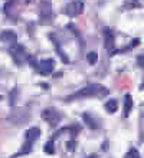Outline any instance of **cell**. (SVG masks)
Instances as JSON below:
<instances>
[{
	"label": "cell",
	"instance_id": "6da1fadb",
	"mask_svg": "<svg viewBox=\"0 0 144 158\" xmlns=\"http://www.w3.org/2000/svg\"><path fill=\"white\" fill-rule=\"evenodd\" d=\"M110 94L105 86L99 85V83H91V85H86L82 89H79L78 92H75L74 95H71L66 98V101H74V99H79V98H103V96H107Z\"/></svg>",
	"mask_w": 144,
	"mask_h": 158
},
{
	"label": "cell",
	"instance_id": "7a4b0ae2",
	"mask_svg": "<svg viewBox=\"0 0 144 158\" xmlns=\"http://www.w3.org/2000/svg\"><path fill=\"white\" fill-rule=\"evenodd\" d=\"M10 56H12V59L15 60V63L16 65H23V62H25L26 59H29L28 56H26V50L25 48H23V45H20V43H15V45L10 46Z\"/></svg>",
	"mask_w": 144,
	"mask_h": 158
},
{
	"label": "cell",
	"instance_id": "3957f363",
	"mask_svg": "<svg viewBox=\"0 0 144 158\" xmlns=\"http://www.w3.org/2000/svg\"><path fill=\"white\" fill-rule=\"evenodd\" d=\"M84 7H85V4H84V2H81V0L71 2V3H68L65 6V15L69 17H76V16H79V15H82Z\"/></svg>",
	"mask_w": 144,
	"mask_h": 158
},
{
	"label": "cell",
	"instance_id": "277c9868",
	"mask_svg": "<svg viewBox=\"0 0 144 158\" xmlns=\"http://www.w3.org/2000/svg\"><path fill=\"white\" fill-rule=\"evenodd\" d=\"M42 118H43V119H45L50 127H56V125L61 122V119H62L61 114L58 112V111H55V109H52V108L45 109V111L42 112Z\"/></svg>",
	"mask_w": 144,
	"mask_h": 158
},
{
	"label": "cell",
	"instance_id": "5b68a950",
	"mask_svg": "<svg viewBox=\"0 0 144 158\" xmlns=\"http://www.w3.org/2000/svg\"><path fill=\"white\" fill-rule=\"evenodd\" d=\"M103 35H104V45H105V49L110 52L111 55H114V42H115V38H114V33L110 27H105L103 30Z\"/></svg>",
	"mask_w": 144,
	"mask_h": 158
},
{
	"label": "cell",
	"instance_id": "8992f818",
	"mask_svg": "<svg viewBox=\"0 0 144 158\" xmlns=\"http://www.w3.org/2000/svg\"><path fill=\"white\" fill-rule=\"evenodd\" d=\"M39 72H41V75H43V76H48V75H50L52 72H54V69H55V60L54 59H42L41 62H39Z\"/></svg>",
	"mask_w": 144,
	"mask_h": 158
},
{
	"label": "cell",
	"instance_id": "52a82bcc",
	"mask_svg": "<svg viewBox=\"0 0 144 158\" xmlns=\"http://www.w3.org/2000/svg\"><path fill=\"white\" fill-rule=\"evenodd\" d=\"M0 40L12 46V45H15V43H16L17 35L15 33L13 30H3V32L0 33Z\"/></svg>",
	"mask_w": 144,
	"mask_h": 158
},
{
	"label": "cell",
	"instance_id": "ba28073f",
	"mask_svg": "<svg viewBox=\"0 0 144 158\" xmlns=\"http://www.w3.org/2000/svg\"><path fill=\"white\" fill-rule=\"evenodd\" d=\"M39 137H41V129L37 128V127H32V128H29L25 132L26 141H29V142H35Z\"/></svg>",
	"mask_w": 144,
	"mask_h": 158
},
{
	"label": "cell",
	"instance_id": "9c48e42d",
	"mask_svg": "<svg viewBox=\"0 0 144 158\" xmlns=\"http://www.w3.org/2000/svg\"><path fill=\"white\" fill-rule=\"evenodd\" d=\"M131 108H133V98L130 94H127L125 98H124V117H128V115H130Z\"/></svg>",
	"mask_w": 144,
	"mask_h": 158
},
{
	"label": "cell",
	"instance_id": "30bf717a",
	"mask_svg": "<svg viewBox=\"0 0 144 158\" xmlns=\"http://www.w3.org/2000/svg\"><path fill=\"white\" fill-rule=\"evenodd\" d=\"M104 108H105L107 112L114 114V112H117V109H118V102H117V99H108L107 102H105V105H104Z\"/></svg>",
	"mask_w": 144,
	"mask_h": 158
},
{
	"label": "cell",
	"instance_id": "8fae6325",
	"mask_svg": "<svg viewBox=\"0 0 144 158\" xmlns=\"http://www.w3.org/2000/svg\"><path fill=\"white\" fill-rule=\"evenodd\" d=\"M82 119L85 121L86 125H88L89 128H92V129H97V128H98V124H97V121H95L94 118H91L89 114H84V115H82Z\"/></svg>",
	"mask_w": 144,
	"mask_h": 158
},
{
	"label": "cell",
	"instance_id": "7c38bea8",
	"mask_svg": "<svg viewBox=\"0 0 144 158\" xmlns=\"http://www.w3.org/2000/svg\"><path fill=\"white\" fill-rule=\"evenodd\" d=\"M45 15H46V20L50 19V16H52V12H50V4L48 3V6H46V9H45V4H43V2H42V4H41V17L42 19H45Z\"/></svg>",
	"mask_w": 144,
	"mask_h": 158
},
{
	"label": "cell",
	"instance_id": "4fadbf2b",
	"mask_svg": "<svg viewBox=\"0 0 144 158\" xmlns=\"http://www.w3.org/2000/svg\"><path fill=\"white\" fill-rule=\"evenodd\" d=\"M86 60H88L89 65H95V63L98 62V55H97V52H89V53L86 55Z\"/></svg>",
	"mask_w": 144,
	"mask_h": 158
},
{
	"label": "cell",
	"instance_id": "5bb4252c",
	"mask_svg": "<svg viewBox=\"0 0 144 158\" xmlns=\"http://www.w3.org/2000/svg\"><path fill=\"white\" fill-rule=\"evenodd\" d=\"M54 141H48L45 144V145H43V151H45L46 154H49V155H52L55 152V148H54Z\"/></svg>",
	"mask_w": 144,
	"mask_h": 158
},
{
	"label": "cell",
	"instance_id": "9a60e30c",
	"mask_svg": "<svg viewBox=\"0 0 144 158\" xmlns=\"http://www.w3.org/2000/svg\"><path fill=\"white\" fill-rule=\"evenodd\" d=\"M55 48H56V52H58V53H59V56H61L62 62H63V63H68V62H69V59L66 58V53H65V52H62V49H61V48H59V45H58V43H56V45H55Z\"/></svg>",
	"mask_w": 144,
	"mask_h": 158
},
{
	"label": "cell",
	"instance_id": "2e32d148",
	"mask_svg": "<svg viewBox=\"0 0 144 158\" xmlns=\"http://www.w3.org/2000/svg\"><path fill=\"white\" fill-rule=\"evenodd\" d=\"M124 158H141V155L138 154V151H137L136 148H131V150L125 154V157Z\"/></svg>",
	"mask_w": 144,
	"mask_h": 158
},
{
	"label": "cell",
	"instance_id": "e0dca14e",
	"mask_svg": "<svg viewBox=\"0 0 144 158\" xmlns=\"http://www.w3.org/2000/svg\"><path fill=\"white\" fill-rule=\"evenodd\" d=\"M75 145H76V142H75V141L66 142V150H68V151H74V150H75V148H74Z\"/></svg>",
	"mask_w": 144,
	"mask_h": 158
},
{
	"label": "cell",
	"instance_id": "ac0fdd59",
	"mask_svg": "<svg viewBox=\"0 0 144 158\" xmlns=\"http://www.w3.org/2000/svg\"><path fill=\"white\" fill-rule=\"evenodd\" d=\"M137 63H138L140 68H144V55H140V56L137 58Z\"/></svg>",
	"mask_w": 144,
	"mask_h": 158
},
{
	"label": "cell",
	"instance_id": "d6986e66",
	"mask_svg": "<svg viewBox=\"0 0 144 158\" xmlns=\"http://www.w3.org/2000/svg\"><path fill=\"white\" fill-rule=\"evenodd\" d=\"M137 43H140V40H138V39H134V40L131 42V48H134V46H137Z\"/></svg>",
	"mask_w": 144,
	"mask_h": 158
},
{
	"label": "cell",
	"instance_id": "ffe728a7",
	"mask_svg": "<svg viewBox=\"0 0 144 158\" xmlns=\"http://www.w3.org/2000/svg\"><path fill=\"white\" fill-rule=\"evenodd\" d=\"M141 88H144V82H143V85H141Z\"/></svg>",
	"mask_w": 144,
	"mask_h": 158
}]
</instances>
